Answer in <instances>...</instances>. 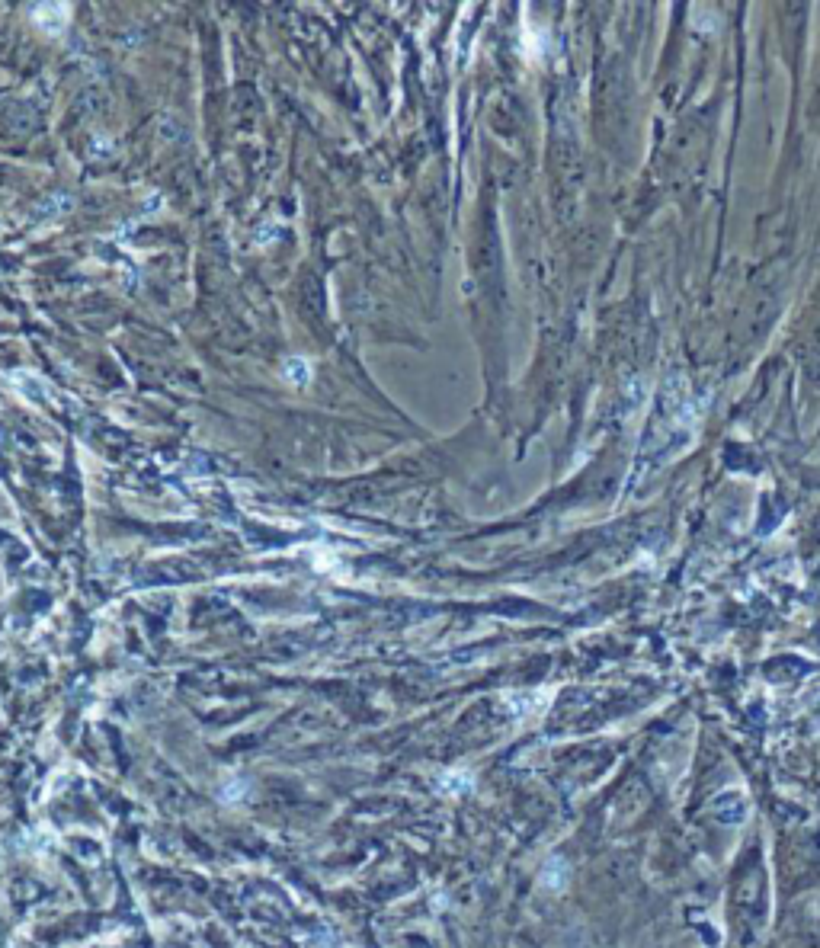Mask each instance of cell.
<instances>
[{"label": "cell", "mask_w": 820, "mask_h": 948, "mask_svg": "<svg viewBox=\"0 0 820 948\" xmlns=\"http://www.w3.org/2000/svg\"><path fill=\"white\" fill-rule=\"evenodd\" d=\"M36 23L45 29V33H61V26L68 23V7H58V4H49V7H39L33 10Z\"/></svg>", "instance_id": "obj_1"}, {"label": "cell", "mask_w": 820, "mask_h": 948, "mask_svg": "<svg viewBox=\"0 0 820 948\" xmlns=\"http://www.w3.org/2000/svg\"><path fill=\"white\" fill-rule=\"evenodd\" d=\"M282 375H286L289 382H295V385H305L308 378H311V369H308L305 359H289L286 369H282Z\"/></svg>", "instance_id": "obj_2"}]
</instances>
